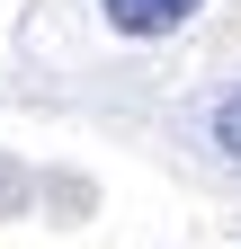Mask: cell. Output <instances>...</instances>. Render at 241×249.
Wrapping results in <instances>:
<instances>
[{
    "instance_id": "2",
    "label": "cell",
    "mask_w": 241,
    "mask_h": 249,
    "mask_svg": "<svg viewBox=\"0 0 241 249\" xmlns=\"http://www.w3.org/2000/svg\"><path fill=\"white\" fill-rule=\"evenodd\" d=\"M215 134H223V142H232V151H241V89H232V98H223V107H215Z\"/></svg>"
},
{
    "instance_id": "1",
    "label": "cell",
    "mask_w": 241,
    "mask_h": 249,
    "mask_svg": "<svg viewBox=\"0 0 241 249\" xmlns=\"http://www.w3.org/2000/svg\"><path fill=\"white\" fill-rule=\"evenodd\" d=\"M99 9H107V27H116V36L152 45V36H170V27H188L205 0H99Z\"/></svg>"
}]
</instances>
